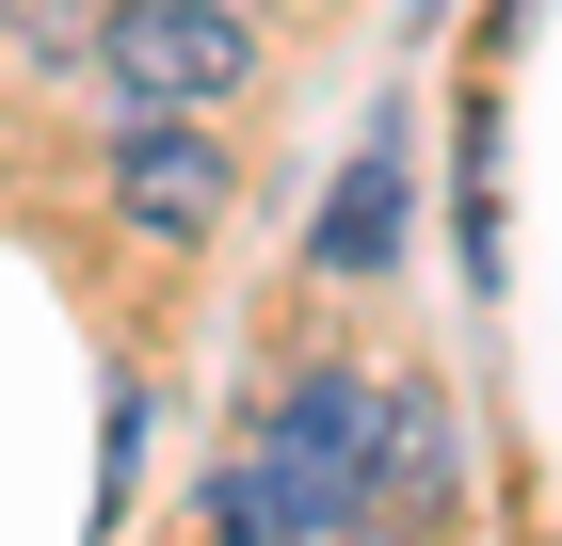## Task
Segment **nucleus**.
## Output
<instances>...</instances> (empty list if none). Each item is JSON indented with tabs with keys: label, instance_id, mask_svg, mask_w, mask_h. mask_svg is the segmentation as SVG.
<instances>
[{
	"label": "nucleus",
	"instance_id": "5",
	"mask_svg": "<svg viewBox=\"0 0 562 546\" xmlns=\"http://www.w3.org/2000/svg\"><path fill=\"white\" fill-rule=\"evenodd\" d=\"M386 499H402V531H434V514H450V402H434V386H386Z\"/></svg>",
	"mask_w": 562,
	"mask_h": 546
},
{
	"label": "nucleus",
	"instance_id": "3",
	"mask_svg": "<svg viewBox=\"0 0 562 546\" xmlns=\"http://www.w3.org/2000/svg\"><path fill=\"white\" fill-rule=\"evenodd\" d=\"M225 210H241V161H225L193 113H130V145H113V225L130 242H225Z\"/></svg>",
	"mask_w": 562,
	"mask_h": 546
},
{
	"label": "nucleus",
	"instance_id": "10",
	"mask_svg": "<svg viewBox=\"0 0 562 546\" xmlns=\"http://www.w3.org/2000/svg\"><path fill=\"white\" fill-rule=\"evenodd\" d=\"M530 546H547V531H530Z\"/></svg>",
	"mask_w": 562,
	"mask_h": 546
},
{
	"label": "nucleus",
	"instance_id": "1",
	"mask_svg": "<svg viewBox=\"0 0 562 546\" xmlns=\"http://www.w3.org/2000/svg\"><path fill=\"white\" fill-rule=\"evenodd\" d=\"M370 450H386V386H353V370H305L290 402H273L258 466H273V514H290V546L353 531V499H370Z\"/></svg>",
	"mask_w": 562,
	"mask_h": 546
},
{
	"label": "nucleus",
	"instance_id": "6",
	"mask_svg": "<svg viewBox=\"0 0 562 546\" xmlns=\"http://www.w3.org/2000/svg\"><path fill=\"white\" fill-rule=\"evenodd\" d=\"M210 531H225V546H290V514H273V466H258V450L210 466Z\"/></svg>",
	"mask_w": 562,
	"mask_h": 546
},
{
	"label": "nucleus",
	"instance_id": "8",
	"mask_svg": "<svg viewBox=\"0 0 562 546\" xmlns=\"http://www.w3.org/2000/svg\"><path fill=\"white\" fill-rule=\"evenodd\" d=\"M418 16H450V0H418Z\"/></svg>",
	"mask_w": 562,
	"mask_h": 546
},
{
	"label": "nucleus",
	"instance_id": "2",
	"mask_svg": "<svg viewBox=\"0 0 562 546\" xmlns=\"http://www.w3.org/2000/svg\"><path fill=\"white\" fill-rule=\"evenodd\" d=\"M97 81L130 113H210V97L258 81V33L225 0H130V16H97Z\"/></svg>",
	"mask_w": 562,
	"mask_h": 546
},
{
	"label": "nucleus",
	"instance_id": "4",
	"mask_svg": "<svg viewBox=\"0 0 562 546\" xmlns=\"http://www.w3.org/2000/svg\"><path fill=\"white\" fill-rule=\"evenodd\" d=\"M402 257V145H353V177L322 193V274H386Z\"/></svg>",
	"mask_w": 562,
	"mask_h": 546
},
{
	"label": "nucleus",
	"instance_id": "7",
	"mask_svg": "<svg viewBox=\"0 0 562 546\" xmlns=\"http://www.w3.org/2000/svg\"><path fill=\"white\" fill-rule=\"evenodd\" d=\"M353 546H434V531H402V514H370V499H353Z\"/></svg>",
	"mask_w": 562,
	"mask_h": 546
},
{
	"label": "nucleus",
	"instance_id": "9",
	"mask_svg": "<svg viewBox=\"0 0 562 546\" xmlns=\"http://www.w3.org/2000/svg\"><path fill=\"white\" fill-rule=\"evenodd\" d=\"M225 16H241V0H225Z\"/></svg>",
	"mask_w": 562,
	"mask_h": 546
}]
</instances>
